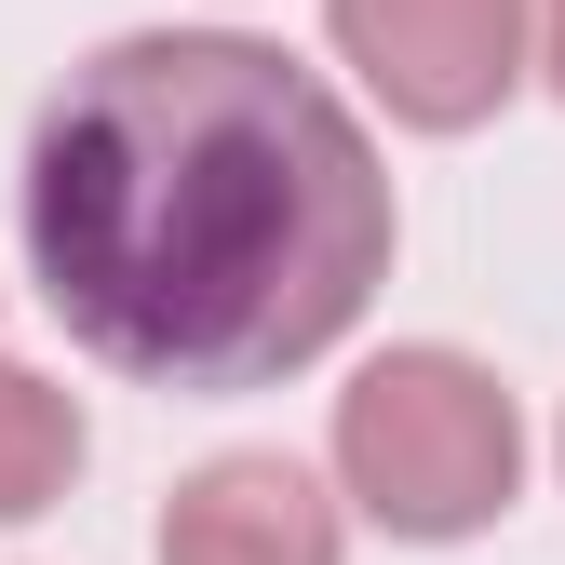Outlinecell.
<instances>
[{
  "instance_id": "1",
  "label": "cell",
  "mask_w": 565,
  "mask_h": 565,
  "mask_svg": "<svg viewBox=\"0 0 565 565\" xmlns=\"http://www.w3.org/2000/svg\"><path fill=\"white\" fill-rule=\"evenodd\" d=\"M391 162L256 28H135L28 135V269L95 364L230 404L282 391L391 282Z\"/></svg>"
},
{
  "instance_id": "5",
  "label": "cell",
  "mask_w": 565,
  "mask_h": 565,
  "mask_svg": "<svg viewBox=\"0 0 565 565\" xmlns=\"http://www.w3.org/2000/svg\"><path fill=\"white\" fill-rule=\"evenodd\" d=\"M95 431H82V391H54L41 364L0 350V525H41L67 484H82Z\"/></svg>"
},
{
  "instance_id": "6",
  "label": "cell",
  "mask_w": 565,
  "mask_h": 565,
  "mask_svg": "<svg viewBox=\"0 0 565 565\" xmlns=\"http://www.w3.org/2000/svg\"><path fill=\"white\" fill-rule=\"evenodd\" d=\"M525 67L565 95V0H525Z\"/></svg>"
},
{
  "instance_id": "3",
  "label": "cell",
  "mask_w": 565,
  "mask_h": 565,
  "mask_svg": "<svg viewBox=\"0 0 565 565\" xmlns=\"http://www.w3.org/2000/svg\"><path fill=\"white\" fill-rule=\"evenodd\" d=\"M323 41L404 135H471L525 95V0H323Z\"/></svg>"
},
{
  "instance_id": "4",
  "label": "cell",
  "mask_w": 565,
  "mask_h": 565,
  "mask_svg": "<svg viewBox=\"0 0 565 565\" xmlns=\"http://www.w3.org/2000/svg\"><path fill=\"white\" fill-rule=\"evenodd\" d=\"M162 565H350V512L282 445H230L162 499Z\"/></svg>"
},
{
  "instance_id": "2",
  "label": "cell",
  "mask_w": 565,
  "mask_h": 565,
  "mask_svg": "<svg viewBox=\"0 0 565 565\" xmlns=\"http://www.w3.org/2000/svg\"><path fill=\"white\" fill-rule=\"evenodd\" d=\"M337 499L404 552H458L525 499V417L499 391V364H471L445 337L377 350L364 377L337 391Z\"/></svg>"
}]
</instances>
